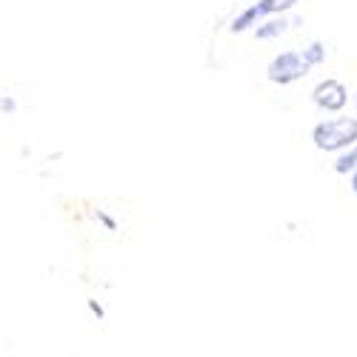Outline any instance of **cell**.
<instances>
[{"mask_svg":"<svg viewBox=\"0 0 357 357\" xmlns=\"http://www.w3.org/2000/svg\"><path fill=\"white\" fill-rule=\"evenodd\" d=\"M312 100L326 112H340L349 103V92H346V86L340 80H323V83L314 86Z\"/></svg>","mask_w":357,"mask_h":357,"instance_id":"277c9868","label":"cell"},{"mask_svg":"<svg viewBox=\"0 0 357 357\" xmlns=\"http://www.w3.org/2000/svg\"><path fill=\"white\" fill-rule=\"evenodd\" d=\"M303 57H306L309 66H320L326 61V46L323 43H312L309 49H303Z\"/></svg>","mask_w":357,"mask_h":357,"instance_id":"52a82bcc","label":"cell"},{"mask_svg":"<svg viewBox=\"0 0 357 357\" xmlns=\"http://www.w3.org/2000/svg\"><path fill=\"white\" fill-rule=\"evenodd\" d=\"M354 106H357V95H354Z\"/></svg>","mask_w":357,"mask_h":357,"instance_id":"30bf717a","label":"cell"},{"mask_svg":"<svg viewBox=\"0 0 357 357\" xmlns=\"http://www.w3.org/2000/svg\"><path fill=\"white\" fill-rule=\"evenodd\" d=\"M351 192H354V195H357V169H354V172H351Z\"/></svg>","mask_w":357,"mask_h":357,"instance_id":"9c48e42d","label":"cell"},{"mask_svg":"<svg viewBox=\"0 0 357 357\" xmlns=\"http://www.w3.org/2000/svg\"><path fill=\"white\" fill-rule=\"evenodd\" d=\"M309 69H312V66L306 63L303 52H283V54H278L275 61L269 63L266 75H269V80H272V83L289 86V83H294V80L306 77V72H309Z\"/></svg>","mask_w":357,"mask_h":357,"instance_id":"3957f363","label":"cell"},{"mask_svg":"<svg viewBox=\"0 0 357 357\" xmlns=\"http://www.w3.org/2000/svg\"><path fill=\"white\" fill-rule=\"evenodd\" d=\"M312 140L320 152H343L346 146L357 143V117H332L317 123Z\"/></svg>","mask_w":357,"mask_h":357,"instance_id":"6da1fadb","label":"cell"},{"mask_svg":"<svg viewBox=\"0 0 357 357\" xmlns=\"http://www.w3.org/2000/svg\"><path fill=\"white\" fill-rule=\"evenodd\" d=\"M354 169H357V143L346 146L343 155L335 160V172H337V174H349V172H354Z\"/></svg>","mask_w":357,"mask_h":357,"instance_id":"8992f818","label":"cell"},{"mask_svg":"<svg viewBox=\"0 0 357 357\" xmlns=\"http://www.w3.org/2000/svg\"><path fill=\"white\" fill-rule=\"evenodd\" d=\"M286 29H289V20L283 15H272V17L260 20V26H255V38L257 40H272V38H280Z\"/></svg>","mask_w":357,"mask_h":357,"instance_id":"5b68a950","label":"cell"},{"mask_svg":"<svg viewBox=\"0 0 357 357\" xmlns=\"http://www.w3.org/2000/svg\"><path fill=\"white\" fill-rule=\"evenodd\" d=\"M294 6H297V0H257L255 6L243 9L241 15L231 20V32H234V35H241V32H246V29L257 26L260 20L272 17V15H283V12L294 9Z\"/></svg>","mask_w":357,"mask_h":357,"instance_id":"7a4b0ae2","label":"cell"},{"mask_svg":"<svg viewBox=\"0 0 357 357\" xmlns=\"http://www.w3.org/2000/svg\"><path fill=\"white\" fill-rule=\"evenodd\" d=\"M0 109H6V112H15V100H0Z\"/></svg>","mask_w":357,"mask_h":357,"instance_id":"ba28073f","label":"cell"}]
</instances>
